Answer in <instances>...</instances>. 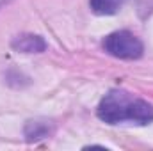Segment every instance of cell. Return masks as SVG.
I'll return each instance as SVG.
<instances>
[{"label": "cell", "instance_id": "3957f363", "mask_svg": "<svg viewBox=\"0 0 153 151\" xmlns=\"http://www.w3.org/2000/svg\"><path fill=\"white\" fill-rule=\"evenodd\" d=\"M11 46L16 52H23V53H41L46 50V41L36 34H22L13 39Z\"/></svg>", "mask_w": 153, "mask_h": 151}, {"label": "cell", "instance_id": "277c9868", "mask_svg": "<svg viewBox=\"0 0 153 151\" xmlns=\"http://www.w3.org/2000/svg\"><path fill=\"white\" fill-rule=\"evenodd\" d=\"M52 123L50 121H43V119H36V121H29L25 124V137L29 142H34V141H41V139H46L50 133H52Z\"/></svg>", "mask_w": 153, "mask_h": 151}, {"label": "cell", "instance_id": "6da1fadb", "mask_svg": "<svg viewBox=\"0 0 153 151\" xmlns=\"http://www.w3.org/2000/svg\"><path fill=\"white\" fill-rule=\"evenodd\" d=\"M98 117L107 124H119L123 121H130L135 124H150L153 123V105L146 100L135 98L128 91L112 89L109 91L100 105Z\"/></svg>", "mask_w": 153, "mask_h": 151}, {"label": "cell", "instance_id": "5b68a950", "mask_svg": "<svg viewBox=\"0 0 153 151\" xmlns=\"http://www.w3.org/2000/svg\"><path fill=\"white\" fill-rule=\"evenodd\" d=\"M125 0H89V5L93 9L94 14L100 16H109V14H116Z\"/></svg>", "mask_w": 153, "mask_h": 151}, {"label": "cell", "instance_id": "7a4b0ae2", "mask_svg": "<svg viewBox=\"0 0 153 151\" xmlns=\"http://www.w3.org/2000/svg\"><path fill=\"white\" fill-rule=\"evenodd\" d=\"M103 48L112 57L125 59V61L139 59L144 52L143 41L130 30H116L112 34H109L103 39Z\"/></svg>", "mask_w": 153, "mask_h": 151}]
</instances>
